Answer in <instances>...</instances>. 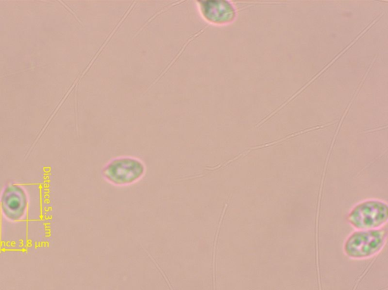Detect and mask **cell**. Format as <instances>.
I'll list each match as a JSON object with an SVG mask.
<instances>
[{
  "instance_id": "2",
  "label": "cell",
  "mask_w": 388,
  "mask_h": 290,
  "mask_svg": "<svg viewBox=\"0 0 388 290\" xmlns=\"http://www.w3.org/2000/svg\"><path fill=\"white\" fill-rule=\"evenodd\" d=\"M383 236L380 232L357 234L348 243V253L351 256H365L376 251L381 245Z\"/></svg>"
},
{
  "instance_id": "1",
  "label": "cell",
  "mask_w": 388,
  "mask_h": 290,
  "mask_svg": "<svg viewBox=\"0 0 388 290\" xmlns=\"http://www.w3.org/2000/svg\"><path fill=\"white\" fill-rule=\"evenodd\" d=\"M385 219L386 208L376 203H368L358 207L351 216L353 225L362 228L377 226Z\"/></svg>"
}]
</instances>
